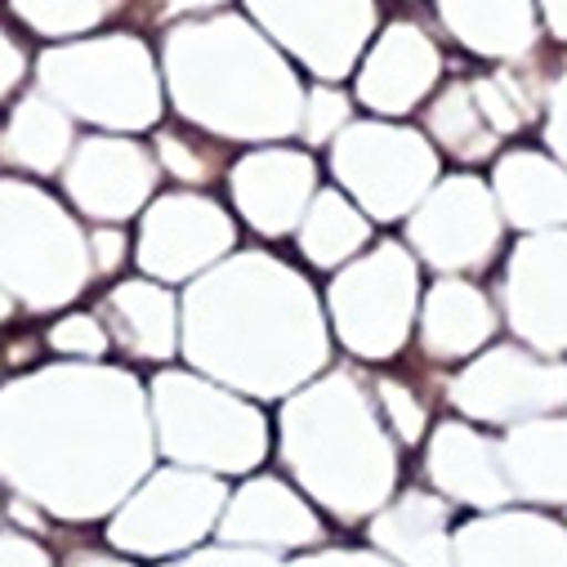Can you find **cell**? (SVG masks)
<instances>
[{
	"label": "cell",
	"mask_w": 567,
	"mask_h": 567,
	"mask_svg": "<svg viewBox=\"0 0 567 567\" xmlns=\"http://www.w3.org/2000/svg\"><path fill=\"white\" fill-rule=\"evenodd\" d=\"M153 452L148 393L125 367L72 358L0 389V483L50 518H107Z\"/></svg>",
	"instance_id": "1"
},
{
	"label": "cell",
	"mask_w": 567,
	"mask_h": 567,
	"mask_svg": "<svg viewBox=\"0 0 567 567\" xmlns=\"http://www.w3.org/2000/svg\"><path fill=\"white\" fill-rule=\"evenodd\" d=\"M179 353L246 398H287L331 362V336L300 268L268 250H233L188 281Z\"/></svg>",
	"instance_id": "2"
},
{
	"label": "cell",
	"mask_w": 567,
	"mask_h": 567,
	"mask_svg": "<svg viewBox=\"0 0 567 567\" xmlns=\"http://www.w3.org/2000/svg\"><path fill=\"white\" fill-rule=\"evenodd\" d=\"M162 72L175 112L228 144H277L300 134L305 85L250 19L202 14L162 41Z\"/></svg>",
	"instance_id": "3"
},
{
	"label": "cell",
	"mask_w": 567,
	"mask_h": 567,
	"mask_svg": "<svg viewBox=\"0 0 567 567\" xmlns=\"http://www.w3.org/2000/svg\"><path fill=\"white\" fill-rule=\"evenodd\" d=\"M277 430L281 465L336 523H362L393 496V434L349 367L291 389L281 398Z\"/></svg>",
	"instance_id": "4"
},
{
	"label": "cell",
	"mask_w": 567,
	"mask_h": 567,
	"mask_svg": "<svg viewBox=\"0 0 567 567\" xmlns=\"http://www.w3.org/2000/svg\"><path fill=\"white\" fill-rule=\"evenodd\" d=\"M37 90L50 94L72 121H90L107 134L153 130L166 112L157 59L134 32L50 45L37 59Z\"/></svg>",
	"instance_id": "5"
},
{
	"label": "cell",
	"mask_w": 567,
	"mask_h": 567,
	"mask_svg": "<svg viewBox=\"0 0 567 567\" xmlns=\"http://www.w3.org/2000/svg\"><path fill=\"white\" fill-rule=\"evenodd\" d=\"M94 281L90 233L28 179H0V287L28 313H59Z\"/></svg>",
	"instance_id": "6"
},
{
	"label": "cell",
	"mask_w": 567,
	"mask_h": 567,
	"mask_svg": "<svg viewBox=\"0 0 567 567\" xmlns=\"http://www.w3.org/2000/svg\"><path fill=\"white\" fill-rule=\"evenodd\" d=\"M148 415L157 452L175 465L250 474L268 456L264 411L202 371H157L148 384Z\"/></svg>",
	"instance_id": "7"
},
{
	"label": "cell",
	"mask_w": 567,
	"mask_h": 567,
	"mask_svg": "<svg viewBox=\"0 0 567 567\" xmlns=\"http://www.w3.org/2000/svg\"><path fill=\"white\" fill-rule=\"evenodd\" d=\"M420 305V264L402 241L358 250L327 287L336 340L362 362H389L406 349Z\"/></svg>",
	"instance_id": "8"
},
{
	"label": "cell",
	"mask_w": 567,
	"mask_h": 567,
	"mask_svg": "<svg viewBox=\"0 0 567 567\" xmlns=\"http://www.w3.org/2000/svg\"><path fill=\"white\" fill-rule=\"evenodd\" d=\"M331 175L340 184V193L380 224L406 219L411 206L434 188L439 171V153L424 138V130L411 125H393L384 116L375 121H349L336 138H331Z\"/></svg>",
	"instance_id": "9"
},
{
	"label": "cell",
	"mask_w": 567,
	"mask_h": 567,
	"mask_svg": "<svg viewBox=\"0 0 567 567\" xmlns=\"http://www.w3.org/2000/svg\"><path fill=\"white\" fill-rule=\"evenodd\" d=\"M224 501H228L224 474L193 465H171L157 474L148 470L134 483V492L112 509L103 536L116 554L130 558H179L215 532Z\"/></svg>",
	"instance_id": "10"
},
{
	"label": "cell",
	"mask_w": 567,
	"mask_h": 567,
	"mask_svg": "<svg viewBox=\"0 0 567 567\" xmlns=\"http://www.w3.org/2000/svg\"><path fill=\"white\" fill-rule=\"evenodd\" d=\"M501 210L478 175H439L406 215V250L439 272H478L501 250Z\"/></svg>",
	"instance_id": "11"
},
{
	"label": "cell",
	"mask_w": 567,
	"mask_h": 567,
	"mask_svg": "<svg viewBox=\"0 0 567 567\" xmlns=\"http://www.w3.org/2000/svg\"><path fill=\"white\" fill-rule=\"evenodd\" d=\"M246 14L281 54L331 85L358 68L380 19L375 0H246Z\"/></svg>",
	"instance_id": "12"
},
{
	"label": "cell",
	"mask_w": 567,
	"mask_h": 567,
	"mask_svg": "<svg viewBox=\"0 0 567 567\" xmlns=\"http://www.w3.org/2000/svg\"><path fill=\"white\" fill-rule=\"evenodd\" d=\"M447 402L474 424H514L527 415L563 411L567 371L563 358H545L518 344H483L447 384Z\"/></svg>",
	"instance_id": "13"
},
{
	"label": "cell",
	"mask_w": 567,
	"mask_h": 567,
	"mask_svg": "<svg viewBox=\"0 0 567 567\" xmlns=\"http://www.w3.org/2000/svg\"><path fill=\"white\" fill-rule=\"evenodd\" d=\"M233 246H237L233 215L215 197L184 188V193H162L144 206L134 259L144 268V277L179 287V281H193L197 272L233 255Z\"/></svg>",
	"instance_id": "14"
},
{
	"label": "cell",
	"mask_w": 567,
	"mask_h": 567,
	"mask_svg": "<svg viewBox=\"0 0 567 567\" xmlns=\"http://www.w3.org/2000/svg\"><path fill=\"white\" fill-rule=\"evenodd\" d=\"M567 233H523V241L505 259L501 277V313L505 327L545 358H563L567 349Z\"/></svg>",
	"instance_id": "15"
},
{
	"label": "cell",
	"mask_w": 567,
	"mask_h": 567,
	"mask_svg": "<svg viewBox=\"0 0 567 567\" xmlns=\"http://www.w3.org/2000/svg\"><path fill=\"white\" fill-rule=\"evenodd\" d=\"M68 202L94 219V224H125L157 197L162 166L157 157L125 134H85L76 138V148L68 166L59 171Z\"/></svg>",
	"instance_id": "16"
},
{
	"label": "cell",
	"mask_w": 567,
	"mask_h": 567,
	"mask_svg": "<svg viewBox=\"0 0 567 567\" xmlns=\"http://www.w3.org/2000/svg\"><path fill=\"white\" fill-rule=\"evenodd\" d=\"M318 193V162L305 148L264 144L228 166V197L259 237L296 233L305 206Z\"/></svg>",
	"instance_id": "17"
},
{
	"label": "cell",
	"mask_w": 567,
	"mask_h": 567,
	"mask_svg": "<svg viewBox=\"0 0 567 567\" xmlns=\"http://www.w3.org/2000/svg\"><path fill=\"white\" fill-rule=\"evenodd\" d=\"M443 81V50L420 23H389L358 63L353 99L375 116H406Z\"/></svg>",
	"instance_id": "18"
},
{
	"label": "cell",
	"mask_w": 567,
	"mask_h": 567,
	"mask_svg": "<svg viewBox=\"0 0 567 567\" xmlns=\"http://www.w3.org/2000/svg\"><path fill=\"white\" fill-rule=\"evenodd\" d=\"M215 536L259 545V549H272V554L287 558V554H305L327 532H322V518L313 514V505L296 487L259 474V478H246L237 492H228L219 523H215Z\"/></svg>",
	"instance_id": "19"
},
{
	"label": "cell",
	"mask_w": 567,
	"mask_h": 567,
	"mask_svg": "<svg viewBox=\"0 0 567 567\" xmlns=\"http://www.w3.org/2000/svg\"><path fill=\"white\" fill-rule=\"evenodd\" d=\"M424 478L434 483L439 496L470 509H501L514 501L496 456V439L474 430L470 420L434 424L430 447H424Z\"/></svg>",
	"instance_id": "20"
},
{
	"label": "cell",
	"mask_w": 567,
	"mask_h": 567,
	"mask_svg": "<svg viewBox=\"0 0 567 567\" xmlns=\"http://www.w3.org/2000/svg\"><path fill=\"white\" fill-rule=\"evenodd\" d=\"M452 563L487 567V563H532V567H567V527L536 509H478V518L452 532Z\"/></svg>",
	"instance_id": "21"
},
{
	"label": "cell",
	"mask_w": 567,
	"mask_h": 567,
	"mask_svg": "<svg viewBox=\"0 0 567 567\" xmlns=\"http://www.w3.org/2000/svg\"><path fill=\"white\" fill-rule=\"evenodd\" d=\"M107 340L134 362H171L179 353V300L157 277H130L99 300Z\"/></svg>",
	"instance_id": "22"
},
{
	"label": "cell",
	"mask_w": 567,
	"mask_h": 567,
	"mask_svg": "<svg viewBox=\"0 0 567 567\" xmlns=\"http://www.w3.org/2000/svg\"><path fill=\"white\" fill-rule=\"evenodd\" d=\"M415 327H420V353L430 362H465L496 336L501 318L483 287H474V281L456 272H443L420 296Z\"/></svg>",
	"instance_id": "23"
},
{
	"label": "cell",
	"mask_w": 567,
	"mask_h": 567,
	"mask_svg": "<svg viewBox=\"0 0 567 567\" xmlns=\"http://www.w3.org/2000/svg\"><path fill=\"white\" fill-rule=\"evenodd\" d=\"M496 456L514 501H532L545 509L567 505V420L558 411L505 424Z\"/></svg>",
	"instance_id": "24"
},
{
	"label": "cell",
	"mask_w": 567,
	"mask_h": 567,
	"mask_svg": "<svg viewBox=\"0 0 567 567\" xmlns=\"http://www.w3.org/2000/svg\"><path fill=\"white\" fill-rule=\"evenodd\" d=\"M492 202L501 224L518 233H549L567 224V175L563 162L536 148H509L492 166Z\"/></svg>",
	"instance_id": "25"
},
{
	"label": "cell",
	"mask_w": 567,
	"mask_h": 567,
	"mask_svg": "<svg viewBox=\"0 0 567 567\" xmlns=\"http://www.w3.org/2000/svg\"><path fill=\"white\" fill-rule=\"evenodd\" d=\"M367 536L393 563L443 567L452 563V501L439 492L406 487L367 518Z\"/></svg>",
	"instance_id": "26"
},
{
	"label": "cell",
	"mask_w": 567,
	"mask_h": 567,
	"mask_svg": "<svg viewBox=\"0 0 567 567\" xmlns=\"http://www.w3.org/2000/svg\"><path fill=\"white\" fill-rule=\"evenodd\" d=\"M76 148V121L41 90H28L0 125V166L23 175H59Z\"/></svg>",
	"instance_id": "27"
},
{
	"label": "cell",
	"mask_w": 567,
	"mask_h": 567,
	"mask_svg": "<svg viewBox=\"0 0 567 567\" xmlns=\"http://www.w3.org/2000/svg\"><path fill=\"white\" fill-rule=\"evenodd\" d=\"M439 19L478 59H523L540 41L536 0H439Z\"/></svg>",
	"instance_id": "28"
},
{
	"label": "cell",
	"mask_w": 567,
	"mask_h": 567,
	"mask_svg": "<svg viewBox=\"0 0 567 567\" xmlns=\"http://www.w3.org/2000/svg\"><path fill=\"white\" fill-rule=\"evenodd\" d=\"M296 246L313 268H340L358 250L371 246V219L340 188L318 184L313 202L305 206V215L296 224Z\"/></svg>",
	"instance_id": "29"
},
{
	"label": "cell",
	"mask_w": 567,
	"mask_h": 567,
	"mask_svg": "<svg viewBox=\"0 0 567 567\" xmlns=\"http://www.w3.org/2000/svg\"><path fill=\"white\" fill-rule=\"evenodd\" d=\"M424 138L439 144L447 157L465 162V166H478V162H492L496 148H501V134L483 121L478 103H474V90H470V76L461 81H447L430 107H424Z\"/></svg>",
	"instance_id": "30"
},
{
	"label": "cell",
	"mask_w": 567,
	"mask_h": 567,
	"mask_svg": "<svg viewBox=\"0 0 567 567\" xmlns=\"http://www.w3.org/2000/svg\"><path fill=\"white\" fill-rule=\"evenodd\" d=\"M130 0H10V14L50 41H76L107 19H116Z\"/></svg>",
	"instance_id": "31"
},
{
	"label": "cell",
	"mask_w": 567,
	"mask_h": 567,
	"mask_svg": "<svg viewBox=\"0 0 567 567\" xmlns=\"http://www.w3.org/2000/svg\"><path fill=\"white\" fill-rule=\"evenodd\" d=\"M371 389H375L371 398H375V406H380V415L389 424V434L398 443L415 447L424 439V424H430V406L420 402V393L406 380H398V375H380Z\"/></svg>",
	"instance_id": "32"
},
{
	"label": "cell",
	"mask_w": 567,
	"mask_h": 567,
	"mask_svg": "<svg viewBox=\"0 0 567 567\" xmlns=\"http://www.w3.org/2000/svg\"><path fill=\"white\" fill-rule=\"evenodd\" d=\"M353 121V99L336 90L331 81H318L305 90V112H300V138L309 148H327L331 138Z\"/></svg>",
	"instance_id": "33"
},
{
	"label": "cell",
	"mask_w": 567,
	"mask_h": 567,
	"mask_svg": "<svg viewBox=\"0 0 567 567\" xmlns=\"http://www.w3.org/2000/svg\"><path fill=\"white\" fill-rule=\"evenodd\" d=\"M157 166L166 171V175H175L179 184H188V188H202V184H210L215 179V171H219V153L215 148H206L202 138H188V134H175V130H162L157 134Z\"/></svg>",
	"instance_id": "34"
},
{
	"label": "cell",
	"mask_w": 567,
	"mask_h": 567,
	"mask_svg": "<svg viewBox=\"0 0 567 567\" xmlns=\"http://www.w3.org/2000/svg\"><path fill=\"white\" fill-rule=\"evenodd\" d=\"M45 344L59 353V358H81V362H99L107 358L112 340H107V327L99 313H63L50 331H45Z\"/></svg>",
	"instance_id": "35"
},
{
	"label": "cell",
	"mask_w": 567,
	"mask_h": 567,
	"mask_svg": "<svg viewBox=\"0 0 567 567\" xmlns=\"http://www.w3.org/2000/svg\"><path fill=\"white\" fill-rule=\"evenodd\" d=\"M470 90H474V103H478L483 121H487L501 138H509V134H518L523 125H532V121L523 116L518 99L509 94V85H505L496 72H492V76H470Z\"/></svg>",
	"instance_id": "36"
},
{
	"label": "cell",
	"mask_w": 567,
	"mask_h": 567,
	"mask_svg": "<svg viewBox=\"0 0 567 567\" xmlns=\"http://www.w3.org/2000/svg\"><path fill=\"white\" fill-rule=\"evenodd\" d=\"M179 563H241V567H255V563H281V554L272 549H259V545H241V540H215V545H193L188 554H179Z\"/></svg>",
	"instance_id": "37"
},
{
	"label": "cell",
	"mask_w": 567,
	"mask_h": 567,
	"mask_svg": "<svg viewBox=\"0 0 567 567\" xmlns=\"http://www.w3.org/2000/svg\"><path fill=\"white\" fill-rule=\"evenodd\" d=\"M54 554L23 527H0V567H50Z\"/></svg>",
	"instance_id": "38"
},
{
	"label": "cell",
	"mask_w": 567,
	"mask_h": 567,
	"mask_svg": "<svg viewBox=\"0 0 567 567\" xmlns=\"http://www.w3.org/2000/svg\"><path fill=\"white\" fill-rule=\"evenodd\" d=\"M563 107H567V76L558 72V76L549 81V90H545V103H540V112H545V148H549V157H554V162H563V157H567Z\"/></svg>",
	"instance_id": "39"
},
{
	"label": "cell",
	"mask_w": 567,
	"mask_h": 567,
	"mask_svg": "<svg viewBox=\"0 0 567 567\" xmlns=\"http://www.w3.org/2000/svg\"><path fill=\"white\" fill-rule=\"evenodd\" d=\"M130 241H125V233H121V224H99L94 233H90V264H94V277H107V272H116L121 264H125V250Z\"/></svg>",
	"instance_id": "40"
},
{
	"label": "cell",
	"mask_w": 567,
	"mask_h": 567,
	"mask_svg": "<svg viewBox=\"0 0 567 567\" xmlns=\"http://www.w3.org/2000/svg\"><path fill=\"white\" fill-rule=\"evenodd\" d=\"M32 72V63H28V50L0 28V99H10L19 85H23V76Z\"/></svg>",
	"instance_id": "41"
},
{
	"label": "cell",
	"mask_w": 567,
	"mask_h": 567,
	"mask_svg": "<svg viewBox=\"0 0 567 567\" xmlns=\"http://www.w3.org/2000/svg\"><path fill=\"white\" fill-rule=\"evenodd\" d=\"M228 0H148L153 19H188V14H215Z\"/></svg>",
	"instance_id": "42"
},
{
	"label": "cell",
	"mask_w": 567,
	"mask_h": 567,
	"mask_svg": "<svg viewBox=\"0 0 567 567\" xmlns=\"http://www.w3.org/2000/svg\"><path fill=\"white\" fill-rule=\"evenodd\" d=\"M305 563H393L384 558L375 545L371 549H353V545H340V549H309Z\"/></svg>",
	"instance_id": "43"
},
{
	"label": "cell",
	"mask_w": 567,
	"mask_h": 567,
	"mask_svg": "<svg viewBox=\"0 0 567 567\" xmlns=\"http://www.w3.org/2000/svg\"><path fill=\"white\" fill-rule=\"evenodd\" d=\"M536 19L549 41H567V0H536Z\"/></svg>",
	"instance_id": "44"
},
{
	"label": "cell",
	"mask_w": 567,
	"mask_h": 567,
	"mask_svg": "<svg viewBox=\"0 0 567 567\" xmlns=\"http://www.w3.org/2000/svg\"><path fill=\"white\" fill-rule=\"evenodd\" d=\"M14 313H19V300H14L6 287H0V327H10V322H14Z\"/></svg>",
	"instance_id": "45"
}]
</instances>
